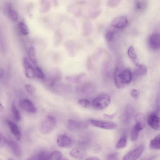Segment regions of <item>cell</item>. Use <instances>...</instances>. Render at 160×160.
Returning a JSON list of instances; mask_svg holds the SVG:
<instances>
[{"label":"cell","mask_w":160,"mask_h":160,"mask_svg":"<svg viewBox=\"0 0 160 160\" xmlns=\"http://www.w3.org/2000/svg\"><path fill=\"white\" fill-rule=\"evenodd\" d=\"M132 75L130 70L124 69L120 62L117 64L114 76L116 87L119 89L124 88L131 82Z\"/></svg>","instance_id":"6da1fadb"},{"label":"cell","mask_w":160,"mask_h":160,"mask_svg":"<svg viewBox=\"0 0 160 160\" xmlns=\"http://www.w3.org/2000/svg\"><path fill=\"white\" fill-rule=\"evenodd\" d=\"M110 101V96L108 94L105 92L102 93L93 99L92 105L96 110H102L109 105Z\"/></svg>","instance_id":"7a4b0ae2"},{"label":"cell","mask_w":160,"mask_h":160,"mask_svg":"<svg viewBox=\"0 0 160 160\" xmlns=\"http://www.w3.org/2000/svg\"><path fill=\"white\" fill-rule=\"evenodd\" d=\"M56 125L57 120L56 118L52 115H48L41 124L40 131L43 134L49 133L54 129Z\"/></svg>","instance_id":"3957f363"},{"label":"cell","mask_w":160,"mask_h":160,"mask_svg":"<svg viewBox=\"0 0 160 160\" xmlns=\"http://www.w3.org/2000/svg\"><path fill=\"white\" fill-rule=\"evenodd\" d=\"M88 122L83 121H77L73 119L68 120L67 128L68 130L72 132L78 131L84 129L88 127Z\"/></svg>","instance_id":"277c9868"},{"label":"cell","mask_w":160,"mask_h":160,"mask_svg":"<svg viewBox=\"0 0 160 160\" xmlns=\"http://www.w3.org/2000/svg\"><path fill=\"white\" fill-rule=\"evenodd\" d=\"M89 122L93 126L105 129H114L117 127L116 123L111 122L91 119L89 120Z\"/></svg>","instance_id":"5b68a950"},{"label":"cell","mask_w":160,"mask_h":160,"mask_svg":"<svg viewBox=\"0 0 160 160\" xmlns=\"http://www.w3.org/2000/svg\"><path fill=\"white\" fill-rule=\"evenodd\" d=\"M144 148L143 145H141L126 154L123 157V160H135L141 155Z\"/></svg>","instance_id":"8992f818"},{"label":"cell","mask_w":160,"mask_h":160,"mask_svg":"<svg viewBox=\"0 0 160 160\" xmlns=\"http://www.w3.org/2000/svg\"><path fill=\"white\" fill-rule=\"evenodd\" d=\"M147 122L153 129L160 130V118L156 113H152L149 114L147 118Z\"/></svg>","instance_id":"52a82bcc"},{"label":"cell","mask_w":160,"mask_h":160,"mask_svg":"<svg viewBox=\"0 0 160 160\" xmlns=\"http://www.w3.org/2000/svg\"><path fill=\"white\" fill-rule=\"evenodd\" d=\"M57 142L58 146L62 148H68L71 146L72 143V139L66 134H61L57 138Z\"/></svg>","instance_id":"ba28073f"},{"label":"cell","mask_w":160,"mask_h":160,"mask_svg":"<svg viewBox=\"0 0 160 160\" xmlns=\"http://www.w3.org/2000/svg\"><path fill=\"white\" fill-rule=\"evenodd\" d=\"M19 106L23 110L30 113H35L37 109L32 102L29 100L24 99L22 100L19 103Z\"/></svg>","instance_id":"9c48e42d"},{"label":"cell","mask_w":160,"mask_h":160,"mask_svg":"<svg viewBox=\"0 0 160 160\" xmlns=\"http://www.w3.org/2000/svg\"><path fill=\"white\" fill-rule=\"evenodd\" d=\"M6 144L9 147L15 156L18 158L21 156L22 149L18 143L13 140H7Z\"/></svg>","instance_id":"30bf717a"},{"label":"cell","mask_w":160,"mask_h":160,"mask_svg":"<svg viewBox=\"0 0 160 160\" xmlns=\"http://www.w3.org/2000/svg\"><path fill=\"white\" fill-rule=\"evenodd\" d=\"M150 48L153 50H157L160 48V34L158 33L152 34L148 40Z\"/></svg>","instance_id":"8fae6325"},{"label":"cell","mask_w":160,"mask_h":160,"mask_svg":"<svg viewBox=\"0 0 160 160\" xmlns=\"http://www.w3.org/2000/svg\"><path fill=\"white\" fill-rule=\"evenodd\" d=\"M127 18L124 16H119L114 18L111 22V25L117 28H123L128 24Z\"/></svg>","instance_id":"7c38bea8"},{"label":"cell","mask_w":160,"mask_h":160,"mask_svg":"<svg viewBox=\"0 0 160 160\" xmlns=\"http://www.w3.org/2000/svg\"><path fill=\"white\" fill-rule=\"evenodd\" d=\"M6 123L8 126L10 131L16 139L18 141L21 138V133L18 126L13 122L9 120H7Z\"/></svg>","instance_id":"4fadbf2b"},{"label":"cell","mask_w":160,"mask_h":160,"mask_svg":"<svg viewBox=\"0 0 160 160\" xmlns=\"http://www.w3.org/2000/svg\"><path fill=\"white\" fill-rule=\"evenodd\" d=\"M5 12L8 18L13 22L16 21L18 19V15L10 3L8 4L5 7Z\"/></svg>","instance_id":"5bb4252c"},{"label":"cell","mask_w":160,"mask_h":160,"mask_svg":"<svg viewBox=\"0 0 160 160\" xmlns=\"http://www.w3.org/2000/svg\"><path fill=\"white\" fill-rule=\"evenodd\" d=\"M69 155L71 157L77 159H82L86 155L85 150L80 147H77L73 149L70 152Z\"/></svg>","instance_id":"9a60e30c"},{"label":"cell","mask_w":160,"mask_h":160,"mask_svg":"<svg viewBox=\"0 0 160 160\" xmlns=\"http://www.w3.org/2000/svg\"><path fill=\"white\" fill-rule=\"evenodd\" d=\"M144 128L142 126L136 123L133 126L131 133V138L132 141H135L138 139L140 132Z\"/></svg>","instance_id":"2e32d148"},{"label":"cell","mask_w":160,"mask_h":160,"mask_svg":"<svg viewBox=\"0 0 160 160\" xmlns=\"http://www.w3.org/2000/svg\"><path fill=\"white\" fill-rule=\"evenodd\" d=\"M127 53L129 57L137 66L140 64L139 63L137 55L133 46H131L129 47Z\"/></svg>","instance_id":"e0dca14e"},{"label":"cell","mask_w":160,"mask_h":160,"mask_svg":"<svg viewBox=\"0 0 160 160\" xmlns=\"http://www.w3.org/2000/svg\"><path fill=\"white\" fill-rule=\"evenodd\" d=\"M149 147L152 149H160V133L151 140L149 144Z\"/></svg>","instance_id":"ac0fdd59"},{"label":"cell","mask_w":160,"mask_h":160,"mask_svg":"<svg viewBox=\"0 0 160 160\" xmlns=\"http://www.w3.org/2000/svg\"><path fill=\"white\" fill-rule=\"evenodd\" d=\"M134 113V109L131 105H126L124 117L126 122L129 121L132 118Z\"/></svg>","instance_id":"d6986e66"},{"label":"cell","mask_w":160,"mask_h":160,"mask_svg":"<svg viewBox=\"0 0 160 160\" xmlns=\"http://www.w3.org/2000/svg\"><path fill=\"white\" fill-rule=\"evenodd\" d=\"M147 68L144 65L140 64L134 71L133 73L134 77H138L145 74L147 72Z\"/></svg>","instance_id":"ffe728a7"},{"label":"cell","mask_w":160,"mask_h":160,"mask_svg":"<svg viewBox=\"0 0 160 160\" xmlns=\"http://www.w3.org/2000/svg\"><path fill=\"white\" fill-rule=\"evenodd\" d=\"M86 74L84 73L75 76H67L66 79L70 82L78 83L81 82L85 77Z\"/></svg>","instance_id":"44dd1931"},{"label":"cell","mask_w":160,"mask_h":160,"mask_svg":"<svg viewBox=\"0 0 160 160\" xmlns=\"http://www.w3.org/2000/svg\"><path fill=\"white\" fill-rule=\"evenodd\" d=\"M28 57L31 61L34 64L37 62L36 52L35 48L33 47L30 48L28 52Z\"/></svg>","instance_id":"7402d4cb"},{"label":"cell","mask_w":160,"mask_h":160,"mask_svg":"<svg viewBox=\"0 0 160 160\" xmlns=\"http://www.w3.org/2000/svg\"><path fill=\"white\" fill-rule=\"evenodd\" d=\"M127 142V137L125 135H123L122 136L117 142L116 146V148L117 149L123 148L126 146Z\"/></svg>","instance_id":"603a6c76"},{"label":"cell","mask_w":160,"mask_h":160,"mask_svg":"<svg viewBox=\"0 0 160 160\" xmlns=\"http://www.w3.org/2000/svg\"><path fill=\"white\" fill-rule=\"evenodd\" d=\"M18 28L21 33L23 35H27L29 33L28 26L23 22L21 21L19 23Z\"/></svg>","instance_id":"cb8c5ba5"},{"label":"cell","mask_w":160,"mask_h":160,"mask_svg":"<svg viewBox=\"0 0 160 160\" xmlns=\"http://www.w3.org/2000/svg\"><path fill=\"white\" fill-rule=\"evenodd\" d=\"M134 119L136 123L143 127L145 126V119L144 115L141 113H138L135 116Z\"/></svg>","instance_id":"d4e9b609"},{"label":"cell","mask_w":160,"mask_h":160,"mask_svg":"<svg viewBox=\"0 0 160 160\" xmlns=\"http://www.w3.org/2000/svg\"><path fill=\"white\" fill-rule=\"evenodd\" d=\"M12 110L15 120L17 122H19L21 119V114L14 102L12 104Z\"/></svg>","instance_id":"484cf974"},{"label":"cell","mask_w":160,"mask_h":160,"mask_svg":"<svg viewBox=\"0 0 160 160\" xmlns=\"http://www.w3.org/2000/svg\"><path fill=\"white\" fill-rule=\"evenodd\" d=\"M50 154L46 151H41L37 156V159L41 160H49Z\"/></svg>","instance_id":"4316f807"},{"label":"cell","mask_w":160,"mask_h":160,"mask_svg":"<svg viewBox=\"0 0 160 160\" xmlns=\"http://www.w3.org/2000/svg\"><path fill=\"white\" fill-rule=\"evenodd\" d=\"M25 74L26 76L29 78H32L35 76L34 68L32 66L25 68Z\"/></svg>","instance_id":"83f0119b"},{"label":"cell","mask_w":160,"mask_h":160,"mask_svg":"<svg viewBox=\"0 0 160 160\" xmlns=\"http://www.w3.org/2000/svg\"><path fill=\"white\" fill-rule=\"evenodd\" d=\"M62 157V153L60 152L54 151L50 154L49 160H59L61 159Z\"/></svg>","instance_id":"f1b7e54d"},{"label":"cell","mask_w":160,"mask_h":160,"mask_svg":"<svg viewBox=\"0 0 160 160\" xmlns=\"http://www.w3.org/2000/svg\"><path fill=\"white\" fill-rule=\"evenodd\" d=\"M35 76L39 79H42L44 77V74L42 70L39 67H37L34 68Z\"/></svg>","instance_id":"f546056e"},{"label":"cell","mask_w":160,"mask_h":160,"mask_svg":"<svg viewBox=\"0 0 160 160\" xmlns=\"http://www.w3.org/2000/svg\"><path fill=\"white\" fill-rule=\"evenodd\" d=\"M78 104L81 107L84 108H88L90 105V103L89 100L86 99H81L78 101Z\"/></svg>","instance_id":"4dcf8cb0"},{"label":"cell","mask_w":160,"mask_h":160,"mask_svg":"<svg viewBox=\"0 0 160 160\" xmlns=\"http://www.w3.org/2000/svg\"><path fill=\"white\" fill-rule=\"evenodd\" d=\"M25 88L27 93L31 95L33 94L36 91L34 87L30 84L25 85Z\"/></svg>","instance_id":"1f68e13d"},{"label":"cell","mask_w":160,"mask_h":160,"mask_svg":"<svg viewBox=\"0 0 160 160\" xmlns=\"http://www.w3.org/2000/svg\"><path fill=\"white\" fill-rule=\"evenodd\" d=\"M120 1V0H108V5L110 7L114 8L118 4Z\"/></svg>","instance_id":"d6a6232c"},{"label":"cell","mask_w":160,"mask_h":160,"mask_svg":"<svg viewBox=\"0 0 160 160\" xmlns=\"http://www.w3.org/2000/svg\"><path fill=\"white\" fill-rule=\"evenodd\" d=\"M114 36V33L111 31L107 32L105 34V38L108 42H110L113 39Z\"/></svg>","instance_id":"836d02e7"},{"label":"cell","mask_w":160,"mask_h":160,"mask_svg":"<svg viewBox=\"0 0 160 160\" xmlns=\"http://www.w3.org/2000/svg\"><path fill=\"white\" fill-rule=\"evenodd\" d=\"M119 153L118 152H115L109 154L107 156V159L114 160L118 159Z\"/></svg>","instance_id":"e575fe53"},{"label":"cell","mask_w":160,"mask_h":160,"mask_svg":"<svg viewBox=\"0 0 160 160\" xmlns=\"http://www.w3.org/2000/svg\"><path fill=\"white\" fill-rule=\"evenodd\" d=\"M23 65L25 68L32 66L27 58L24 57L23 59Z\"/></svg>","instance_id":"d590c367"},{"label":"cell","mask_w":160,"mask_h":160,"mask_svg":"<svg viewBox=\"0 0 160 160\" xmlns=\"http://www.w3.org/2000/svg\"><path fill=\"white\" fill-rule=\"evenodd\" d=\"M131 95L135 99H137L139 97V94L138 91L136 89H132L131 91Z\"/></svg>","instance_id":"8d00e7d4"},{"label":"cell","mask_w":160,"mask_h":160,"mask_svg":"<svg viewBox=\"0 0 160 160\" xmlns=\"http://www.w3.org/2000/svg\"><path fill=\"white\" fill-rule=\"evenodd\" d=\"M0 147H1L3 146L5 144H6L7 139L1 133L0 134Z\"/></svg>","instance_id":"74e56055"},{"label":"cell","mask_w":160,"mask_h":160,"mask_svg":"<svg viewBox=\"0 0 160 160\" xmlns=\"http://www.w3.org/2000/svg\"><path fill=\"white\" fill-rule=\"evenodd\" d=\"M101 12L99 11L93 12L91 13L90 15L91 17L93 19L96 18L100 14Z\"/></svg>","instance_id":"f35d334b"},{"label":"cell","mask_w":160,"mask_h":160,"mask_svg":"<svg viewBox=\"0 0 160 160\" xmlns=\"http://www.w3.org/2000/svg\"><path fill=\"white\" fill-rule=\"evenodd\" d=\"M115 115V114H104L103 115V116L104 118H106L112 119L114 117Z\"/></svg>","instance_id":"ab89813d"},{"label":"cell","mask_w":160,"mask_h":160,"mask_svg":"<svg viewBox=\"0 0 160 160\" xmlns=\"http://www.w3.org/2000/svg\"><path fill=\"white\" fill-rule=\"evenodd\" d=\"M101 150V148L100 146H97L94 150V152L95 153L99 152Z\"/></svg>","instance_id":"60d3db41"},{"label":"cell","mask_w":160,"mask_h":160,"mask_svg":"<svg viewBox=\"0 0 160 160\" xmlns=\"http://www.w3.org/2000/svg\"><path fill=\"white\" fill-rule=\"evenodd\" d=\"M86 160H99V159L97 157H91L88 158L86 159Z\"/></svg>","instance_id":"b9f144b4"},{"label":"cell","mask_w":160,"mask_h":160,"mask_svg":"<svg viewBox=\"0 0 160 160\" xmlns=\"http://www.w3.org/2000/svg\"><path fill=\"white\" fill-rule=\"evenodd\" d=\"M136 7L137 9H140L141 8V5L139 2H137L136 4Z\"/></svg>","instance_id":"7bdbcfd3"},{"label":"cell","mask_w":160,"mask_h":160,"mask_svg":"<svg viewBox=\"0 0 160 160\" xmlns=\"http://www.w3.org/2000/svg\"><path fill=\"white\" fill-rule=\"evenodd\" d=\"M3 109V107L1 103H0V109L1 111Z\"/></svg>","instance_id":"ee69618b"}]
</instances>
